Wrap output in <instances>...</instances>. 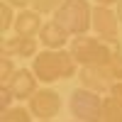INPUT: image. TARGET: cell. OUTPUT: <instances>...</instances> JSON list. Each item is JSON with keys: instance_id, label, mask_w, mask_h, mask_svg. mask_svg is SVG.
Listing matches in <instances>:
<instances>
[{"instance_id": "6da1fadb", "label": "cell", "mask_w": 122, "mask_h": 122, "mask_svg": "<svg viewBox=\"0 0 122 122\" xmlns=\"http://www.w3.org/2000/svg\"><path fill=\"white\" fill-rule=\"evenodd\" d=\"M78 66H110L117 54H122L120 39H100V37H73V44L68 49Z\"/></svg>"}, {"instance_id": "7a4b0ae2", "label": "cell", "mask_w": 122, "mask_h": 122, "mask_svg": "<svg viewBox=\"0 0 122 122\" xmlns=\"http://www.w3.org/2000/svg\"><path fill=\"white\" fill-rule=\"evenodd\" d=\"M34 76L39 78V83H54L61 78H73V73L78 71V61L73 59V54L68 49H44L34 56Z\"/></svg>"}, {"instance_id": "3957f363", "label": "cell", "mask_w": 122, "mask_h": 122, "mask_svg": "<svg viewBox=\"0 0 122 122\" xmlns=\"http://www.w3.org/2000/svg\"><path fill=\"white\" fill-rule=\"evenodd\" d=\"M54 20L61 27H66L71 37H83L88 34L93 22V7L88 0H64L61 7L54 12Z\"/></svg>"}, {"instance_id": "277c9868", "label": "cell", "mask_w": 122, "mask_h": 122, "mask_svg": "<svg viewBox=\"0 0 122 122\" xmlns=\"http://www.w3.org/2000/svg\"><path fill=\"white\" fill-rule=\"evenodd\" d=\"M68 107L78 122H100L103 117V98L88 88H76L71 93Z\"/></svg>"}, {"instance_id": "5b68a950", "label": "cell", "mask_w": 122, "mask_h": 122, "mask_svg": "<svg viewBox=\"0 0 122 122\" xmlns=\"http://www.w3.org/2000/svg\"><path fill=\"white\" fill-rule=\"evenodd\" d=\"M27 103H29V112L37 120H54L61 110V98L51 88H39Z\"/></svg>"}, {"instance_id": "8992f818", "label": "cell", "mask_w": 122, "mask_h": 122, "mask_svg": "<svg viewBox=\"0 0 122 122\" xmlns=\"http://www.w3.org/2000/svg\"><path fill=\"white\" fill-rule=\"evenodd\" d=\"M78 78L83 83V88L93 90L98 95L100 93H110V88L115 83V76L110 71V66H81Z\"/></svg>"}, {"instance_id": "52a82bcc", "label": "cell", "mask_w": 122, "mask_h": 122, "mask_svg": "<svg viewBox=\"0 0 122 122\" xmlns=\"http://www.w3.org/2000/svg\"><path fill=\"white\" fill-rule=\"evenodd\" d=\"M117 27H120V17L105 5H95L93 7V22L90 29L100 37V39H115L117 37Z\"/></svg>"}, {"instance_id": "ba28073f", "label": "cell", "mask_w": 122, "mask_h": 122, "mask_svg": "<svg viewBox=\"0 0 122 122\" xmlns=\"http://www.w3.org/2000/svg\"><path fill=\"white\" fill-rule=\"evenodd\" d=\"M10 90H12V95L15 100H29L34 93H37V86H39V78L34 76V71H29V68H17V73L10 78Z\"/></svg>"}, {"instance_id": "9c48e42d", "label": "cell", "mask_w": 122, "mask_h": 122, "mask_svg": "<svg viewBox=\"0 0 122 122\" xmlns=\"http://www.w3.org/2000/svg\"><path fill=\"white\" fill-rule=\"evenodd\" d=\"M71 34L66 32V27H61L56 20H49V22H44L42 32H39V44H42L44 49H51V51H59V49H64L68 44Z\"/></svg>"}, {"instance_id": "30bf717a", "label": "cell", "mask_w": 122, "mask_h": 122, "mask_svg": "<svg viewBox=\"0 0 122 122\" xmlns=\"http://www.w3.org/2000/svg\"><path fill=\"white\" fill-rule=\"evenodd\" d=\"M3 56H17V59H32L37 56V42L34 37L15 34L10 39H3Z\"/></svg>"}, {"instance_id": "8fae6325", "label": "cell", "mask_w": 122, "mask_h": 122, "mask_svg": "<svg viewBox=\"0 0 122 122\" xmlns=\"http://www.w3.org/2000/svg\"><path fill=\"white\" fill-rule=\"evenodd\" d=\"M15 34H22V37H39V32H42V15L37 12V10H20L17 17H15Z\"/></svg>"}, {"instance_id": "7c38bea8", "label": "cell", "mask_w": 122, "mask_h": 122, "mask_svg": "<svg viewBox=\"0 0 122 122\" xmlns=\"http://www.w3.org/2000/svg\"><path fill=\"white\" fill-rule=\"evenodd\" d=\"M100 122H122V100L107 95L103 98V117Z\"/></svg>"}, {"instance_id": "4fadbf2b", "label": "cell", "mask_w": 122, "mask_h": 122, "mask_svg": "<svg viewBox=\"0 0 122 122\" xmlns=\"http://www.w3.org/2000/svg\"><path fill=\"white\" fill-rule=\"evenodd\" d=\"M32 112H29V107H20V105H12L3 110V117H0V122H32Z\"/></svg>"}, {"instance_id": "5bb4252c", "label": "cell", "mask_w": 122, "mask_h": 122, "mask_svg": "<svg viewBox=\"0 0 122 122\" xmlns=\"http://www.w3.org/2000/svg\"><path fill=\"white\" fill-rule=\"evenodd\" d=\"M15 73H17V68H15V59H12V56H3V59H0V81H3L0 86L10 83V78H12Z\"/></svg>"}, {"instance_id": "9a60e30c", "label": "cell", "mask_w": 122, "mask_h": 122, "mask_svg": "<svg viewBox=\"0 0 122 122\" xmlns=\"http://www.w3.org/2000/svg\"><path fill=\"white\" fill-rule=\"evenodd\" d=\"M61 3H64V0H32V10H37L39 15L56 12V10L61 7Z\"/></svg>"}, {"instance_id": "2e32d148", "label": "cell", "mask_w": 122, "mask_h": 122, "mask_svg": "<svg viewBox=\"0 0 122 122\" xmlns=\"http://www.w3.org/2000/svg\"><path fill=\"white\" fill-rule=\"evenodd\" d=\"M12 10H15V7L10 5V3H5V0L0 3V22H3L0 27H3V29H10V27L15 25V15H12Z\"/></svg>"}, {"instance_id": "e0dca14e", "label": "cell", "mask_w": 122, "mask_h": 122, "mask_svg": "<svg viewBox=\"0 0 122 122\" xmlns=\"http://www.w3.org/2000/svg\"><path fill=\"white\" fill-rule=\"evenodd\" d=\"M12 103H15V95L10 90V86H0V107L7 110V107H12Z\"/></svg>"}, {"instance_id": "ac0fdd59", "label": "cell", "mask_w": 122, "mask_h": 122, "mask_svg": "<svg viewBox=\"0 0 122 122\" xmlns=\"http://www.w3.org/2000/svg\"><path fill=\"white\" fill-rule=\"evenodd\" d=\"M110 71H112L115 81H122V54H117L112 59V64H110Z\"/></svg>"}, {"instance_id": "d6986e66", "label": "cell", "mask_w": 122, "mask_h": 122, "mask_svg": "<svg viewBox=\"0 0 122 122\" xmlns=\"http://www.w3.org/2000/svg\"><path fill=\"white\" fill-rule=\"evenodd\" d=\"M107 95H112V98L122 100V81H115V83H112V88H110V93H107Z\"/></svg>"}, {"instance_id": "ffe728a7", "label": "cell", "mask_w": 122, "mask_h": 122, "mask_svg": "<svg viewBox=\"0 0 122 122\" xmlns=\"http://www.w3.org/2000/svg\"><path fill=\"white\" fill-rule=\"evenodd\" d=\"M5 3H10L12 7H20V10H27V5H32V0H5Z\"/></svg>"}, {"instance_id": "44dd1931", "label": "cell", "mask_w": 122, "mask_h": 122, "mask_svg": "<svg viewBox=\"0 0 122 122\" xmlns=\"http://www.w3.org/2000/svg\"><path fill=\"white\" fill-rule=\"evenodd\" d=\"M93 3H95V5H105V7H107V5H117L120 0H93Z\"/></svg>"}, {"instance_id": "7402d4cb", "label": "cell", "mask_w": 122, "mask_h": 122, "mask_svg": "<svg viewBox=\"0 0 122 122\" xmlns=\"http://www.w3.org/2000/svg\"><path fill=\"white\" fill-rule=\"evenodd\" d=\"M115 12H117V17H120V25H122V0L117 3V10H115Z\"/></svg>"}, {"instance_id": "603a6c76", "label": "cell", "mask_w": 122, "mask_h": 122, "mask_svg": "<svg viewBox=\"0 0 122 122\" xmlns=\"http://www.w3.org/2000/svg\"><path fill=\"white\" fill-rule=\"evenodd\" d=\"M42 122H49V120H42Z\"/></svg>"}]
</instances>
